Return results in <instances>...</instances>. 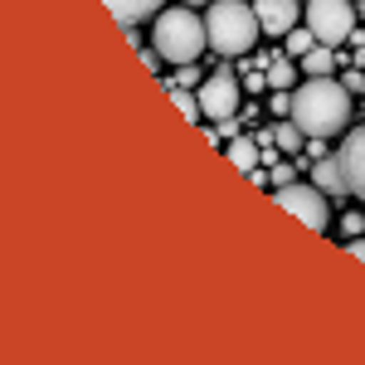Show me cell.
<instances>
[{"instance_id": "obj_1", "label": "cell", "mask_w": 365, "mask_h": 365, "mask_svg": "<svg viewBox=\"0 0 365 365\" xmlns=\"http://www.w3.org/2000/svg\"><path fill=\"white\" fill-rule=\"evenodd\" d=\"M351 88L336 83L331 73L327 78H307V83L292 93V122L307 132V137H336L341 127L351 122Z\"/></svg>"}, {"instance_id": "obj_2", "label": "cell", "mask_w": 365, "mask_h": 365, "mask_svg": "<svg viewBox=\"0 0 365 365\" xmlns=\"http://www.w3.org/2000/svg\"><path fill=\"white\" fill-rule=\"evenodd\" d=\"M205 29H210V49L225 54V58L249 54L253 44H258V34H263L258 10L244 5V0H215L210 15H205Z\"/></svg>"}, {"instance_id": "obj_3", "label": "cell", "mask_w": 365, "mask_h": 365, "mask_svg": "<svg viewBox=\"0 0 365 365\" xmlns=\"http://www.w3.org/2000/svg\"><path fill=\"white\" fill-rule=\"evenodd\" d=\"M205 44H210V29H205V15H195L185 0L175 5V10H161L156 15V54L166 58V63H195L205 54Z\"/></svg>"}, {"instance_id": "obj_4", "label": "cell", "mask_w": 365, "mask_h": 365, "mask_svg": "<svg viewBox=\"0 0 365 365\" xmlns=\"http://www.w3.org/2000/svg\"><path fill=\"white\" fill-rule=\"evenodd\" d=\"M307 25L322 44L336 49L341 39L356 34V5L351 0H307Z\"/></svg>"}, {"instance_id": "obj_5", "label": "cell", "mask_w": 365, "mask_h": 365, "mask_svg": "<svg viewBox=\"0 0 365 365\" xmlns=\"http://www.w3.org/2000/svg\"><path fill=\"white\" fill-rule=\"evenodd\" d=\"M273 200H278L282 210H292V215H297L307 229H317V234H322V229H327V220H331V215H327V190H322V185L287 180V185H278V190H273Z\"/></svg>"}, {"instance_id": "obj_6", "label": "cell", "mask_w": 365, "mask_h": 365, "mask_svg": "<svg viewBox=\"0 0 365 365\" xmlns=\"http://www.w3.org/2000/svg\"><path fill=\"white\" fill-rule=\"evenodd\" d=\"M239 78H234V68H220V73H210L205 83H200V108L205 117H215V122H234L239 117Z\"/></svg>"}, {"instance_id": "obj_7", "label": "cell", "mask_w": 365, "mask_h": 365, "mask_svg": "<svg viewBox=\"0 0 365 365\" xmlns=\"http://www.w3.org/2000/svg\"><path fill=\"white\" fill-rule=\"evenodd\" d=\"M253 10H258V25H263V34H278V39H287V29L297 25V0H253Z\"/></svg>"}, {"instance_id": "obj_8", "label": "cell", "mask_w": 365, "mask_h": 365, "mask_svg": "<svg viewBox=\"0 0 365 365\" xmlns=\"http://www.w3.org/2000/svg\"><path fill=\"white\" fill-rule=\"evenodd\" d=\"M341 161H346V175H351V195L365 200V127H356L341 141Z\"/></svg>"}, {"instance_id": "obj_9", "label": "cell", "mask_w": 365, "mask_h": 365, "mask_svg": "<svg viewBox=\"0 0 365 365\" xmlns=\"http://www.w3.org/2000/svg\"><path fill=\"white\" fill-rule=\"evenodd\" d=\"M312 180H317V185H322L331 200H341L346 190H351V175H346V161H341V156H317Z\"/></svg>"}, {"instance_id": "obj_10", "label": "cell", "mask_w": 365, "mask_h": 365, "mask_svg": "<svg viewBox=\"0 0 365 365\" xmlns=\"http://www.w3.org/2000/svg\"><path fill=\"white\" fill-rule=\"evenodd\" d=\"M103 5L113 10L122 25H137V20H146V15H161L166 0H103Z\"/></svg>"}, {"instance_id": "obj_11", "label": "cell", "mask_w": 365, "mask_h": 365, "mask_svg": "<svg viewBox=\"0 0 365 365\" xmlns=\"http://www.w3.org/2000/svg\"><path fill=\"white\" fill-rule=\"evenodd\" d=\"M258 156H263V141L258 137H234L229 141V161L239 170H258Z\"/></svg>"}, {"instance_id": "obj_12", "label": "cell", "mask_w": 365, "mask_h": 365, "mask_svg": "<svg viewBox=\"0 0 365 365\" xmlns=\"http://www.w3.org/2000/svg\"><path fill=\"white\" fill-rule=\"evenodd\" d=\"M331 68H336L331 44H317V49H307V54H302V73H307V78H327Z\"/></svg>"}, {"instance_id": "obj_13", "label": "cell", "mask_w": 365, "mask_h": 365, "mask_svg": "<svg viewBox=\"0 0 365 365\" xmlns=\"http://www.w3.org/2000/svg\"><path fill=\"white\" fill-rule=\"evenodd\" d=\"M302 137H307V132H302L292 117H282L278 127H273V141H278V151H287V156H297V151H302Z\"/></svg>"}, {"instance_id": "obj_14", "label": "cell", "mask_w": 365, "mask_h": 365, "mask_svg": "<svg viewBox=\"0 0 365 365\" xmlns=\"http://www.w3.org/2000/svg\"><path fill=\"white\" fill-rule=\"evenodd\" d=\"M292 83H297V63H287V58H268V88H273V93H287Z\"/></svg>"}, {"instance_id": "obj_15", "label": "cell", "mask_w": 365, "mask_h": 365, "mask_svg": "<svg viewBox=\"0 0 365 365\" xmlns=\"http://www.w3.org/2000/svg\"><path fill=\"white\" fill-rule=\"evenodd\" d=\"M170 103L185 113V122H200L205 108H200V93H185V83H170Z\"/></svg>"}, {"instance_id": "obj_16", "label": "cell", "mask_w": 365, "mask_h": 365, "mask_svg": "<svg viewBox=\"0 0 365 365\" xmlns=\"http://www.w3.org/2000/svg\"><path fill=\"white\" fill-rule=\"evenodd\" d=\"M317 44H322V39H317V34H312V25H292L287 29V54H307V49H317Z\"/></svg>"}, {"instance_id": "obj_17", "label": "cell", "mask_w": 365, "mask_h": 365, "mask_svg": "<svg viewBox=\"0 0 365 365\" xmlns=\"http://www.w3.org/2000/svg\"><path fill=\"white\" fill-rule=\"evenodd\" d=\"M361 229H365V215H341V234L346 239H361Z\"/></svg>"}, {"instance_id": "obj_18", "label": "cell", "mask_w": 365, "mask_h": 365, "mask_svg": "<svg viewBox=\"0 0 365 365\" xmlns=\"http://www.w3.org/2000/svg\"><path fill=\"white\" fill-rule=\"evenodd\" d=\"M175 73H180V78H175V83H185V88H190V83H200V68H195V63H180V68H175Z\"/></svg>"}, {"instance_id": "obj_19", "label": "cell", "mask_w": 365, "mask_h": 365, "mask_svg": "<svg viewBox=\"0 0 365 365\" xmlns=\"http://www.w3.org/2000/svg\"><path fill=\"white\" fill-rule=\"evenodd\" d=\"M273 180H278V185H287V180H297V170L287 166V161H278V166H273Z\"/></svg>"}, {"instance_id": "obj_20", "label": "cell", "mask_w": 365, "mask_h": 365, "mask_svg": "<svg viewBox=\"0 0 365 365\" xmlns=\"http://www.w3.org/2000/svg\"><path fill=\"white\" fill-rule=\"evenodd\" d=\"M346 249H351V258H361V263H365V239H351Z\"/></svg>"}, {"instance_id": "obj_21", "label": "cell", "mask_w": 365, "mask_h": 365, "mask_svg": "<svg viewBox=\"0 0 365 365\" xmlns=\"http://www.w3.org/2000/svg\"><path fill=\"white\" fill-rule=\"evenodd\" d=\"M356 68H365V44H361V54H356Z\"/></svg>"}, {"instance_id": "obj_22", "label": "cell", "mask_w": 365, "mask_h": 365, "mask_svg": "<svg viewBox=\"0 0 365 365\" xmlns=\"http://www.w3.org/2000/svg\"><path fill=\"white\" fill-rule=\"evenodd\" d=\"M185 5H205V0H185Z\"/></svg>"}]
</instances>
